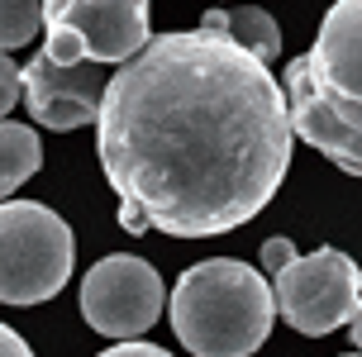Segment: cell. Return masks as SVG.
<instances>
[{
	"label": "cell",
	"mask_w": 362,
	"mask_h": 357,
	"mask_svg": "<svg viewBox=\"0 0 362 357\" xmlns=\"http://www.w3.org/2000/svg\"><path fill=\"white\" fill-rule=\"evenodd\" d=\"M276 315L310 339H325L353 324L362 305V267L344 248H315L272 276Z\"/></svg>",
	"instance_id": "obj_6"
},
{
	"label": "cell",
	"mask_w": 362,
	"mask_h": 357,
	"mask_svg": "<svg viewBox=\"0 0 362 357\" xmlns=\"http://www.w3.org/2000/svg\"><path fill=\"white\" fill-rule=\"evenodd\" d=\"M76 238L43 200L0 205V305H43L67 286Z\"/></svg>",
	"instance_id": "obj_4"
},
{
	"label": "cell",
	"mask_w": 362,
	"mask_h": 357,
	"mask_svg": "<svg viewBox=\"0 0 362 357\" xmlns=\"http://www.w3.org/2000/svg\"><path fill=\"white\" fill-rule=\"evenodd\" d=\"M296 257H300V252H296V243H291V238H281V233L262 243V267H267V276H276L281 267H291Z\"/></svg>",
	"instance_id": "obj_13"
},
{
	"label": "cell",
	"mask_w": 362,
	"mask_h": 357,
	"mask_svg": "<svg viewBox=\"0 0 362 357\" xmlns=\"http://www.w3.org/2000/svg\"><path fill=\"white\" fill-rule=\"evenodd\" d=\"M43 29V0H0V53L34 43Z\"/></svg>",
	"instance_id": "obj_11"
},
{
	"label": "cell",
	"mask_w": 362,
	"mask_h": 357,
	"mask_svg": "<svg viewBox=\"0 0 362 357\" xmlns=\"http://www.w3.org/2000/svg\"><path fill=\"white\" fill-rule=\"evenodd\" d=\"M110 76L95 62H76V67H62V62H48L38 53L29 67H24V105L34 115V124L53 129V134H67V129H81L100 115V100H105Z\"/></svg>",
	"instance_id": "obj_8"
},
{
	"label": "cell",
	"mask_w": 362,
	"mask_h": 357,
	"mask_svg": "<svg viewBox=\"0 0 362 357\" xmlns=\"http://www.w3.org/2000/svg\"><path fill=\"white\" fill-rule=\"evenodd\" d=\"M348 334H353V348L362 353V305H358V315H353V324H348Z\"/></svg>",
	"instance_id": "obj_16"
},
{
	"label": "cell",
	"mask_w": 362,
	"mask_h": 357,
	"mask_svg": "<svg viewBox=\"0 0 362 357\" xmlns=\"http://www.w3.org/2000/svg\"><path fill=\"white\" fill-rule=\"evenodd\" d=\"M200 29H210V34H229L238 48H248L257 62H276L281 57V29H276V19L267 10H257V5H234V10H205L200 15Z\"/></svg>",
	"instance_id": "obj_9"
},
{
	"label": "cell",
	"mask_w": 362,
	"mask_h": 357,
	"mask_svg": "<svg viewBox=\"0 0 362 357\" xmlns=\"http://www.w3.org/2000/svg\"><path fill=\"white\" fill-rule=\"evenodd\" d=\"M167 310L191 357H253L276 324L272 276L238 257H205L186 267Z\"/></svg>",
	"instance_id": "obj_3"
},
{
	"label": "cell",
	"mask_w": 362,
	"mask_h": 357,
	"mask_svg": "<svg viewBox=\"0 0 362 357\" xmlns=\"http://www.w3.org/2000/svg\"><path fill=\"white\" fill-rule=\"evenodd\" d=\"M95 357H172V353H167V348H158V343L129 339V343H115V348H105V353H95Z\"/></svg>",
	"instance_id": "obj_14"
},
{
	"label": "cell",
	"mask_w": 362,
	"mask_h": 357,
	"mask_svg": "<svg viewBox=\"0 0 362 357\" xmlns=\"http://www.w3.org/2000/svg\"><path fill=\"white\" fill-rule=\"evenodd\" d=\"M0 357H34V348L19 339V334H15L5 320H0Z\"/></svg>",
	"instance_id": "obj_15"
},
{
	"label": "cell",
	"mask_w": 362,
	"mask_h": 357,
	"mask_svg": "<svg viewBox=\"0 0 362 357\" xmlns=\"http://www.w3.org/2000/svg\"><path fill=\"white\" fill-rule=\"evenodd\" d=\"M153 43L148 0H43V57L124 67Z\"/></svg>",
	"instance_id": "obj_5"
},
{
	"label": "cell",
	"mask_w": 362,
	"mask_h": 357,
	"mask_svg": "<svg viewBox=\"0 0 362 357\" xmlns=\"http://www.w3.org/2000/svg\"><path fill=\"white\" fill-rule=\"evenodd\" d=\"M38 162H43V143H38L34 129L0 119V200L15 196V186L34 177Z\"/></svg>",
	"instance_id": "obj_10"
},
{
	"label": "cell",
	"mask_w": 362,
	"mask_h": 357,
	"mask_svg": "<svg viewBox=\"0 0 362 357\" xmlns=\"http://www.w3.org/2000/svg\"><path fill=\"white\" fill-rule=\"evenodd\" d=\"M19 95H24V67H15L10 53H0V119L15 110Z\"/></svg>",
	"instance_id": "obj_12"
},
{
	"label": "cell",
	"mask_w": 362,
	"mask_h": 357,
	"mask_svg": "<svg viewBox=\"0 0 362 357\" xmlns=\"http://www.w3.org/2000/svg\"><path fill=\"white\" fill-rule=\"evenodd\" d=\"M291 105L229 34H153L110 76L95 153L129 233L215 238L248 224L291 167Z\"/></svg>",
	"instance_id": "obj_1"
},
{
	"label": "cell",
	"mask_w": 362,
	"mask_h": 357,
	"mask_svg": "<svg viewBox=\"0 0 362 357\" xmlns=\"http://www.w3.org/2000/svg\"><path fill=\"white\" fill-rule=\"evenodd\" d=\"M167 286L153 262L134 252H110L81 276V320L105 339H139L163 320Z\"/></svg>",
	"instance_id": "obj_7"
},
{
	"label": "cell",
	"mask_w": 362,
	"mask_h": 357,
	"mask_svg": "<svg viewBox=\"0 0 362 357\" xmlns=\"http://www.w3.org/2000/svg\"><path fill=\"white\" fill-rule=\"evenodd\" d=\"M344 357H362V353H344Z\"/></svg>",
	"instance_id": "obj_17"
},
{
	"label": "cell",
	"mask_w": 362,
	"mask_h": 357,
	"mask_svg": "<svg viewBox=\"0 0 362 357\" xmlns=\"http://www.w3.org/2000/svg\"><path fill=\"white\" fill-rule=\"evenodd\" d=\"M291 134L339 172L362 177V0H334L310 53L281 76Z\"/></svg>",
	"instance_id": "obj_2"
}]
</instances>
